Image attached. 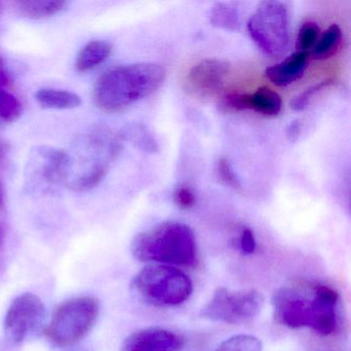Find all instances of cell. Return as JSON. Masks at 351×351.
I'll return each mask as SVG.
<instances>
[{
	"label": "cell",
	"instance_id": "1",
	"mask_svg": "<svg viewBox=\"0 0 351 351\" xmlns=\"http://www.w3.org/2000/svg\"><path fill=\"white\" fill-rule=\"evenodd\" d=\"M163 65L143 62L121 65L102 73L93 88V101L102 112L114 114L149 97L165 80Z\"/></svg>",
	"mask_w": 351,
	"mask_h": 351
},
{
	"label": "cell",
	"instance_id": "2",
	"mask_svg": "<svg viewBox=\"0 0 351 351\" xmlns=\"http://www.w3.org/2000/svg\"><path fill=\"white\" fill-rule=\"evenodd\" d=\"M131 252L141 262L194 267L198 262L196 237L186 223L163 221L133 238Z\"/></svg>",
	"mask_w": 351,
	"mask_h": 351
},
{
	"label": "cell",
	"instance_id": "3",
	"mask_svg": "<svg viewBox=\"0 0 351 351\" xmlns=\"http://www.w3.org/2000/svg\"><path fill=\"white\" fill-rule=\"evenodd\" d=\"M275 322L285 328H311L322 336H328L338 326L337 306L322 303L311 289L285 287L272 298Z\"/></svg>",
	"mask_w": 351,
	"mask_h": 351
},
{
	"label": "cell",
	"instance_id": "4",
	"mask_svg": "<svg viewBox=\"0 0 351 351\" xmlns=\"http://www.w3.org/2000/svg\"><path fill=\"white\" fill-rule=\"evenodd\" d=\"M132 289L145 303L171 307L184 303L193 293L192 280L182 271L167 265H149L132 280Z\"/></svg>",
	"mask_w": 351,
	"mask_h": 351
},
{
	"label": "cell",
	"instance_id": "5",
	"mask_svg": "<svg viewBox=\"0 0 351 351\" xmlns=\"http://www.w3.org/2000/svg\"><path fill=\"white\" fill-rule=\"evenodd\" d=\"M99 311V302L90 295L66 300L53 312L50 322L45 328V336L56 346H73L91 332Z\"/></svg>",
	"mask_w": 351,
	"mask_h": 351
},
{
	"label": "cell",
	"instance_id": "6",
	"mask_svg": "<svg viewBox=\"0 0 351 351\" xmlns=\"http://www.w3.org/2000/svg\"><path fill=\"white\" fill-rule=\"evenodd\" d=\"M248 34L267 55H282L289 45V9L281 1L261 3L248 20Z\"/></svg>",
	"mask_w": 351,
	"mask_h": 351
},
{
	"label": "cell",
	"instance_id": "7",
	"mask_svg": "<svg viewBox=\"0 0 351 351\" xmlns=\"http://www.w3.org/2000/svg\"><path fill=\"white\" fill-rule=\"evenodd\" d=\"M264 297L256 289L233 291L226 287L215 291L210 301L201 309V317L211 322L244 324L260 314Z\"/></svg>",
	"mask_w": 351,
	"mask_h": 351
},
{
	"label": "cell",
	"instance_id": "8",
	"mask_svg": "<svg viewBox=\"0 0 351 351\" xmlns=\"http://www.w3.org/2000/svg\"><path fill=\"white\" fill-rule=\"evenodd\" d=\"M71 157L54 147H42L34 149L28 164L30 184L40 190H50L69 178Z\"/></svg>",
	"mask_w": 351,
	"mask_h": 351
},
{
	"label": "cell",
	"instance_id": "9",
	"mask_svg": "<svg viewBox=\"0 0 351 351\" xmlns=\"http://www.w3.org/2000/svg\"><path fill=\"white\" fill-rule=\"evenodd\" d=\"M45 313L44 303L38 295L32 293L18 295L5 314V334L11 340L22 342L40 326Z\"/></svg>",
	"mask_w": 351,
	"mask_h": 351
},
{
	"label": "cell",
	"instance_id": "10",
	"mask_svg": "<svg viewBox=\"0 0 351 351\" xmlns=\"http://www.w3.org/2000/svg\"><path fill=\"white\" fill-rule=\"evenodd\" d=\"M229 63L219 59H203L189 71L186 83L195 94L203 97L219 93L230 73Z\"/></svg>",
	"mask_w": 351,
	"mask_h": 351
},
{
	"label": "cell",
	"instance_id": "11",
	"mask_svg": "<svg viewBox=\"0 0 351 351\" xmlns=\"http://www.w3.org/2000/svg\"><path fill=\"white\" fill-rule=\"evenodd\" d=\"M184 340L173 330L149 326L127 337L121 351H182Z\"/></svg>",
	"mask_w": 351,
	"mask_h": 351
},
{
	"label": "cell",
	"instance_id": "12",
	"mask_svg": "<svg viewBox=\"0 0 351 351\" xmlns=\"http://www.w3.org/2000/svg\"><path fill=\"white\" fill-rule=\"evenodd\" d=\"M309 62V53L295 52L266 69L267 79L278 87L291 85L303 77Z\"/></svg>",
	"mask_w": 351,
	"mask_h": 351
},
{
	"label": "cell",
	"instance_id": "13",
	"mask_svg": "<svg viewBox=\"0 0 351 351\" xmlns=\"http://www.w3.org/2000/svg\"><path fill=\"white\" fill-rule=\"evenodd\" d=\"M244 106L245 110H254L265 117H276L280 114L282 100L278 93L264 86L254 93H244Z\"/></svg>",
	"mask_w": 351,
	"mask_h": 351
},
{
	"label": "cell",
	"instance_id": "14",
	"mask_svg": "<svg viewBox=\"0 0 351 351\" xmlns=\"http://www.w3.org/2000/svg\"><path fill=\"white\" fill-rule=\"evenodd\" d=\"M112 52V46L106 40H91L77 56L75 69L79 73H86L102 64Z\"/></svg>",
	"mask_w": 351,
	"mask_h": 351
},
{
	"label": "cell",
	"instance_id": "15",
	"mask_svg": "<svg viewBox=\"0 0 351 351\" xmlns=\"http://www.w3.org/2000/svg\"><path fill=\"white\" fill-rule=\"evenodd\" d=\"M36 100L42 108L49 110H73L82 104L81 97L77 94L53 88L38 90L36 93Z\"/></svg>",
	"mask_w": 351,
	"mask_h": 351
},
{
	"label": "cell",
	"instance_id": "16",
	"mask_svg": "<svg viewBox=\"0 0 351 351\" xmlns=\"http://www.w3.org/2000/svg\"><path fill=\"white\" fill-rule=\"evenodd\" d=\"M69 3L63 0H24L16 3V7L21 15L34 20L45 19L57 15Z\"/></svg>",
	"mask_w": 351,
	"mask_h": 351
},
{
	"label": "cell",
	"instance_id": "17",
	"mask_svg": "<svg viewBox=\"0 0 351 351\" xmlns=\"http://www.w3.org/2000/svg\"><path fill=\"white\" fill-rule=\"evenodd\" d=\"M342 32L337 24L330 25L318 38L313 50L315 59H328L336 54L340 48Z\"/></svg>",
	"mask_w": 351,
	"mask_h": 351
},
{
	"label": "cell",
	"instance_id": "18",
	"mask_svg": "<svg viewBox=\"0 0 351 351\" xmlns=\"http://www.w3.org/2000/svg\"><path fill=\"white\" fill-rule=\"evenodd\" d=\"M210 23L217 28L236 30L240 27V15L237 8L231 3H217L210 10Z\"/></svg>",
	"mask_w": 351,
	"mask_h": 351
},
{
	"label": "cell",
	"instance_id": "19",
	"mask_svg": "<svg viewBox=\"0 0 351 351\" xmlns=\"http://www.w3.org/2000/svg\"><path fill=\"white\" fill-rule=\"evenodd\" d=\"M213 351H263V344L252 335H237L223 341Z\"/></svg>",
	"mask_w": 351,
	"mask_h": 351
},
{
	"label": "cell",
	"instance_id": "20",
	"mask_svg": "<svg viewBox=\"0 0 351 351\" xmlns=\"http://www.w3.org/2000/svg\"><path fill=\"white\" fill-rule=\"evenodd\" d=\"M23 108L16 96L0 88V118L5 122L13 123L21 117Z\"/></svg>",
	"mask_w": 351,
	"mask_h": 351
},
{
	"label": "cell",
	"instance_id": "21",
	"mask_svg": "<svg viewBox=\"0 0 351 351\" xmlns=\"http://www.w3.org/2000/svg\"><path fill=\"white\" fill-rule=\"evenodd\" d=\"M320 36V29L314 22H306L300 28L297 38L298 52H308L315 46Z\"/></svg>",
	"mask_w": 351,
	"mask_h": 351
},
{
	"label": "cell",
	"instance_id": "22",
	"mask_svg": "<svg viewBox=\"0 0 351 351\" xmlns=\"http://www.w3.org/2000/svg\"><path fill=\"white\" fill-rule=\"evenodd\" d=\"M217 174L219 180L226 186L234 189V190H240L241 184L237 178L229 160L227 158H221L217 162Z\"/></svg>",
	"mask_w": 351,
	"mask_h": 351
},
{
	"label": "cell",
	"instance_id": "23",
	"mask_svg": "<svg viewBox=\"0 0 351 351\" xmlns=\"http://www.w3.org/2000/svg\"><path fill=\"white\" fill-rule=\"evenodd\" d=\"M173 201L180 209H190L196 203V195L192 189L186 186H178L173 193Z\"/></svg>",
	"mask_w": 351,
	"mask_h": 351
},
{
	"label": "cell",
	"instance_id": "24",
	"mask_svg": "<svg viewBox=\"0 0 351 351\" xmlns=\"http://www.w3.org/2000/svg\"><path fill=\"white\" fill-rule=\"evenodd\" d=\"M330 81H324L322 83H318L317 85L313 86V87L309 88V89L306 90L303 94L295 97V99L291 101V106L293 110H302L308 106L309 104L310 99L317 93L319 90H322V88L326 87V86L330 85Z\"/></svg>",
	"mask_w": 351,
	"mask_h": 351
},
{
	"label": "cell",
	"instance_id": "25",
	"mask_svg": "<svg viewBox=\"0 0 351 351\" xmlns=\"http://www.w3.org/2000/svg\"><path fill=\"white\" fill-rule=\"evenodd\" d=\"M240 247L244 254H254L256 248V238L254 232L250 228H244L240 236Z\"/></svg>",
	"mask_w": 351,
	"mask_h": 351
},
{
	"label": "cell",
	"instance_id": "26",
	"mask_svg": "<svg viewBox=\"0 0 351 351\" xmlns=\"http://www.w3.org/2000/svg\"><path fill=\"white\" fill-rule=\"evenodd\" d=\"M300 132V126L298 124L297 121L293 122V124L291 125L289 129V134L291 135V138L295 139L297 138L298 134Z\"/></svg>",
	"mask_w": 351,
	"mask_h": 351
},
{
	"label": "cell",
	"instance_id": "27",
	"mask_svg": "<svg viewBox=\"0 0 351 351\" xmlns=\"http://www.w3.org/2000/svg\"><path fill=\"white\" fill-rule=\"evenodd\" d=\"M8 84V75L3 67V61L0 59V85L5 86Z\"/></svg>",
	"mask_w": 351,
	"mask_h": 351
},
{
	"label": "cell",
	"instance_id": "28",
	"mask_svg": "<svg viewBox=\"0 0 351 351\" xmlns=\"http://www.w3.org/2000/svg\"><path fill=\"white\" fill-rule=\"evenodd\" d=\"M3 228L0 226V246L3 245Z\"/></svg>",
	"mask_w": 351,
	"mask_h": 351
},
{
	"label": "cell",
	"instance_id": "29",
	"mask_svg": "<svg viewBox=\"0 0 351 351\" xmlns=\"http://www.w3.org/2000/svg\"><path fill=\"white\" fill-rule=\"evenodd\" d=\"M0 203H1V195H0Z\"/></svg>",
	"mask_w": 351,
	"mask_h": 351
}]
</instances>
